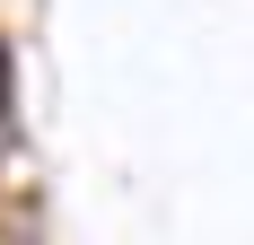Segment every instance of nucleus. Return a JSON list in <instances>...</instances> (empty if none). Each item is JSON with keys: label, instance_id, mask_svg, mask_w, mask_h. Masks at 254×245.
Returning <instances> with one entry per match:
<instances>
[{"label": "nucleus", "instance_id": "f257e3e1", "mask_svg": "<svg viewBox=\"0 0 254 245\" xmlns=\"http://www.w3.org/2000/svg\"><path fill=\"white\" fill-rule=\"evenodd\" d=\"M0 114H9V44H0Z\"/></svg>", "mask_w": 254, "mask_h": 245}]
</instances>
